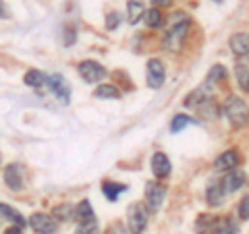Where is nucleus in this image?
I'll use <instances>...</instances> for the list:
<instances>
[{"label": "nucleus", "mask_w": 249, "mask_h": 234, "mask_svg": "<svg viewBox=\"0 0 249 234\" xmlns=\"http://www.w3.org/2000/svg\"><path fill=\"white\" fill-rule=\"evenodd\" d=\"M224 114L229 116L232 127L241 129L247 122V104H245V100L235 98V96L227 98V102H224Z\"/></svg>", "instance_id": "f257e3e1"}, {"label": "nucleus", "mask_w": 249, "mask_h": 234, "mask_svg": "<svg viewBox=\"0 0 249 234\" xmlns=\"http://www.w3.org/2000/svg\"><path fill=\"white\" fill-rule=\"evenodd\" d=\"M187 31H189V19L177 21L173 23V27L168 29V33L164 37V48L166 52H178L183 48V42L187 37Z\"/></svg>", "instance_id": "f03ea898"}, {"label": "nucleus", "mask_w": 249, "mask_h": 234, "mask_svg": "<svg viewBox=\"0 0 249 234\" xmlns=\"http://www.w3.org/2000/svg\"><path fill=\"white\" fill-rule=\"evenodd\" d=\"M164 197H166V186L164 184H158V183H147L145 186V203H147V212L156 214L158 209L164 203Z\"/></svg>", "instance_id": "7ed1b4c3"}, {"label": "nucleus", "mask_w": 249, "mask_h": 234, "mask_svg": "<svg viewBox=\"0 0 249 234\" xmlns=\"http://www.w3.org/2000/svg\"><path fill=\"white\" fill-rule=\"evenodd\" d=\"M129 230L133 234H142L147 226V209L142 203H133L129 205Z\"/></svg>", "instance_id": "20e7f679"}, {"label": "nucleus", "mask_w": 249, "mask_h": 234, "mask_svg": "<svg viewBox=\"0 0 249 234\" xmlns=\"http://www.w3.org/2000/svg\"><path fill=\"white\" fill-rule=\"evenodd\" d=\"M145 77H147V85L152 89H158L162 87V83L166 79V71H164V65L158 60V58H152L147 60V67H145Z\"/></svg>", "instance_id": "39448f33"}, {"label": "nucleus", "mask_w": 249, "mask_h": 234, "mask_svg": "<svg viewBox=\"0 0 249 234\" xmlns=\"http://www.w3.org/2000/svg\"><path fill=\"white\" fill-rule=\"evenodd\" d=\"M79 75L83 77V81L98 83V81H102L106 77V68L96 60H83L79 65Z\"/></svg>", "instance_id": "423d86ee"}, {"label": "nucleus", "mask_w": 249, "mask_h": 234, "mask_svg": "<svg viewBox=\"0 0 249 234\" xmlns=\"http://www.w3.org/2000/svg\"><path fill=\"white\" fill-rule=\"evenodd\" d=\"M46 85H48L50 91L60 100L62 104H67L69 100H71V87H69V83L65 81V77H62V75L46 77Z\"/></svg>", "instance_id": "0eeeda50"}, {"label": "nucleus", "mask_w": 249, "mask_h": 234, "mask_svg": "<svg viewBox=\"0 0 249 234\" xmlns=\"http://www.w3.org/2000/svg\"><path fill=\"white\" fill-rule=\"evenodd\" d=\"M224 222V217H216V216H208L201 214L196 222V232L197 234H218L220 226Z\"/></svg>", "instance_id": "6e6552de"}, {"label": "nucleus", "mask_w": 249, "mask_h": 234, "mask_svg": "<svg viewBox=\"0 0 249 234\" xmlns=\"http://www.w3.org/2000/svg\"><path fill=\"white\" fill-rule=\"evenodd\" d=\"M29 226L37 234H54L56 232V222L46 214H34L29 217Z\"/></svg>", "instance_id": "1a4fd4ad"}, {"label": "nucleus", "mask_w": 249, "mask_h": 234, "mask_svg": "<svg viewBox=\"0 0 249 234\" xmlns=\"http://www.w3.org/2000/svg\"><path fill=\"white\" fill-rule=\"evenodd\" d=\"M4 183L11 191H21L23 189V172L19 164H9L4 168Z\"/></svg>", "instance_id": "9d476101"}, {"label": "nucleus", "mask_w": 249, "mask_h": 234, "mask_svg": "<svg viewBox=\"0 0 249 234\" xmlns=\"http://www.w3.org/2000/svg\"><path fill=\"white\" fill-rule=\"evenodd\" d=\"M224 193H232V191H239L241 186L245 184V172H239V170L232 168V172L224 176V181H220Z\"/></svg>", "instance_id": "9b49d317"}, {"label": "nucleus", "mask_w": 249, "mask_h": 234, "mask_svg": "<svg viewBox=\"0 0 249 234\" xmlns=\"http://www.w3.org/2000/svg\"><path fill=\"white\" fill-rule=\"evenodd\" d=\"M237 166H239V155H237V151H232V150L220 153L216 158V162H214V170H232Z\"/></svg>", "instance_id": "f8f14e48"}, {"label": "nucleus", "mask_w": 249, "mask_h": 234, "mask_svg": "<svg viewBox=\"0 0 249 234\" xmlns=\"http://www.w3.org/2000/svg\"><path fill=\"white\" fill-rule=\"evenodd\" d=\"M152 170H154V174L158 176V178H164L170 174V160L166 158L164 153H154L152 155Z\"/></svg>", "instance_id": "ddd939ff"}, {"label": "nucleus", "mask_w": 249, "mask_h": 234, "mask_svg": "<svg viewBox=\"0 0 249 234\" xmlns=\"http://www.w3.org/2000/svg\"><path fill=\"white\" fill-rule=\"evenodd\" d=\"M231 50L237 54V56H247V50H249V37L245 31H241V33H232L231 35Z\"/></svg>", "instance_id": "4468645a"}, {"label": "nucleus", "mask_w": 249, "mask_h": 234, "mask_svg": "<svg viewBox=\"0 0 249 234\" xmlns=\"http://www.w3.org/2000/svg\"><path fill=\"white\" fill-rule=\"evenodd\" d=\"M224 189H222V184L220 183H212L208 186V191H206V201H208V205H220L222 203V199H224Z\"/></svg>", "instance_id": "2eb2a0df"}, {"label": "nucleus", "mask_w": 249, "mask_h": 234, "mask_svg": "<svg viewBox=\"0 0 249 234\" xmlns=\"http://www.w3.org/2000/svg\"><path fill=\"white\" fill-rule=\"evenodd\" d=\"M73 217L77 220V224H79V222H88V220H91V217H93V209H91V203L88 199H83L79 205L73 207Z\"/></svg>", "instance_id": "dca6fc26"}, {"label": "nucleus", "mask_w": 249, "mask_h": 234, "mask_svg": "<svg viewBox=\"0 0 249 234\" xmlns=\"http://www.w3.org/2000/svg\"><path fill=\"white\" fill-rule=\"evenodd\" d=\"M0 216L6 217V220H11L13 224H17L19 228H23V226H25V217H23V216L17 212V209H13V207L4 205V203H0Z\"/></svg>", "instance_id": "f3484780"}, {"label": "nucleus", "mask_w": 249, "mask_h": 234, "mask_svg": "<svg viewBox=\"0 0 249 234\" xmlns=\"http://www.w3.org/2000/svg\"><path fill=\"white\" fill-rule=\"evenodd\" d=\"M127 11H129V23H137L139 19L143 17L145 6L142 0H129L127 2Z\"/></svg>", "instance_id": "a211bd4d"}, {"label": "nucleus", "mask_w": 249, "mask_h": 234, "mask_svg": "<svg viewBox=\"0 0 249 234\" xmlns=\"http://www.w3.org/2000/svg\"><path fill=\"white\" fill-rule=\"evenodd\" d=\"M23 81H25V85H29V87H42V85H46V75L42 71H36V68H31V71L25 73Z\"/></svg>", "instance_id": "6ab92c4d"}, {"label": "nucleus", "mask_w": 249, "mask_h": 234, "mask_svg": "<svg viewBox=\"0 0 249 234\" xmlns=\"http://www.w3.org/2000/svg\"><path fill=\"white\" fill-rule=\"evenodd\" d=\"M143 21H145L147 27L156 29V27H160L162 23H164V15H162L158 9H150V11L143 13Z\"/></svg>", "instance_id": "aec40b11"}, {"label": "nucleus", "mask_w": 249, "mask_h": 234, "mask_svg": "<svg viewBox=\"0 0 249 234\" xmlns=\"http://www.w3.org/2000/svg\"><path fill=\"white\" fill-rule=\"evenodd\" d=\"M102 191H104V195L108 197V201H116V197L123 193V191H127V184H116V183H104L102 184Z\"/></svg>", "instance_id": "412c9836"}, {"label": "nucleus", "mask_w": 249, "mask_h": 234, "mask_svg": "<svg viewBox=\"0 0 249 234\" xmlns=\"http://www.w3.org/2000/svg\"><path fill=\"white\" fill-rule=\"evenodd\" d=\"M247 56H243V60L241 62H237V67H235V73H237V81H239V87L243 89V91H247V60H245Z\"/></svg>", "instance_id": "4be33fe9"}, {"label": "nucleus", "mask_w": 249, "mask_h": 234, "mask_svg": "<svg viewBox=\"0 0 249 234\" xmlns=\"http://www.w3.org/2000/svg\"><path fill=\"white\" fill-rule=\"evenodd\" d=\"M98 100H104V98H110V100H119L121 98V91L114 87V85H100V87L96 89V93H93Z\"/></svg>", "instance_id": "5701e85b"}, {"label": "nucleus", "mask_w": 249, "mask_h": 234, "mask_svg": "<svg viewBox=\"0 0 249 234\" xmlns=\"http://www.w3.org/2000/svg\"><path fill=\"white\" fill-rule=\"evenodd\" d=\"M227 79V68L224 67H220V65H214L212 67V71L208 73V79H206V83H216V81H224Z\"/></svg>", "instance_id": "b1692460"}, {"label": "nucleus", "mask_w": 249, "mask_h": 234, "mask_svg": "<svg viewBox=\"0 0 249 234\" xmlns=\"http://www.w3.org/2000/svg\"><path fill=\"white\" fill-rule=\"evenodd\" d=\"M75 234H98V222H96V217H91V220H88V222H79Z\"/></svg>", "instance_id": "393cba45"}, {"label": "nucleus", "mask_w": 249, "mask_h": 234, "mask_svg": "<svg viewBox=\"0 0 249 234\" xmlns=\"http://www.w3.org/2000/svg\"><path fill=\"white\" fill-rule=\"evenodd\" d=\"M189 122H191V116L177 114L175 118H173V122H170V131H173V133H178V131H183V129H185Z\"/></svg>", "instance_id": "a878e982"}, {"label": "nucleus", "mask_w": 249, "mask_h": 234, "mask_svg": "<svg viewBox=\"0 0 249 234\" xmlns=\"http://www.w3.org/2000/svg\"><path fill=\"white\" fill-rule=\"evenodd\" d=\"M54 216L58 217V220H69V217L73 216V207L71 205H60L54 209Z\"/></svg>", "instance_id": "bb28decb"}, {"label": "nucleus", "mask_w": 249, "mask_h": 234, "mask_svg": "<svg viewBox=\"0 0 249 234\" xmlns=\"http://www.w3.org/2000/svg\"><path fill=\"white\" fill-rule=\"evenodd\" d=\"M218 234H239V228L235 224H232L231 220H227L224 217V222H222V226H220V230H218Z\"/></svg>", "instance_id": "cd10ccee"}, {"label": "nucleus", "mask_w": 249, "mask_h": 234, "mask_svg": "<svg viewBox=\"0 0 249 234\" xmlns=\"http://www.w3.org/2000/svg\"><path fill=\"white\" fill-rule=\"evenodd\" d=\"M247 216H249V197H243L239 203V217L241 220H247Z\"/></svg>", "instance_id": "c85d7f7f"}, {"label": "nucleus", "mask_w": 249, "mask_h": 234, "mask_svg": "<svg viewBox=\"0 0 249 234\" xmlns=\"http://www.w3.org/2000/svg\"><path fill=\"white\" fill-rule=\"evenodd\" d=\"M119 21H121V17H119V15H116V13H112L110 17L106 19V27H108V29H114L116 25H119Z\"/></svg>", "instance_id": "c756f323"}, {"label": "nucleus", "mask_w": 249, "mask_h": 234, "mask_svg": "<svg viewBox=\"0 0 249 234\" xmlns=\"http://www.w3.org/2000/svg\"><path fill=\"white\" fill-rule=\"evenodd\" d=\"M4 234H23V232H21V228H19V226H11V228L6 230Z\"/></svg>", "instance_id": "7c9ffc66"}, {"label": "nucleus", "mask_w": 249, "mask_h": 234, "mask_svg": "<svg viewBox=\"0 0 249 234\" xmlns=\"http://www.w3.org/2000/svg\"><path fill=\"white\" fill-rule=\"evenodd\" d=\"M152 2H154L156 6H166V4L170 2V0H152Z\"/></svg>", "instance_id": "2f4dec72"}, {"label": "nucleus", "mask_w": 249, "mask_h": 234, "mask_svg": "<svg viewBox=\"0 0 249 234\" xmlns=\"http://www.w3.org/2000/svg\"><path fill=\"white\" fill-rule=\"evenodd\" d=\"M0 17H4V2L0 0Z\"/></svg>", "instance_id": "473e14b6"}, {"label": "nucleus", "mask_w": 249, "mask_h": 234, "mask_svg": "<svg viewBox=\"0 0 249 234\" xmlns=\"http://www.w3.org/2000/svg\"><path fill=\"white\" fill-rule=\"evenodd\" d=\"M214 2H222V0H214Z\"/></svg>", "instance_id": "72a5a7b5"}]
</instances>
